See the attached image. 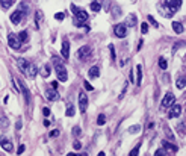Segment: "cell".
I'll use <instances>...</instances> for the list:
<instances>
[{
	"mask_svg": "<svg viewBox=\"0 0 186 156\" xmlns=\"http://www.w3.org/2000/svg\"><path fill=\"white\" fill-rule=\"evenodd\" d=\"M53 65H55V71H56V76H58V80H61V82H67L68 79V74H67V68L64 65V62L61 61L59 58H53Z\"/></svg>",
	"mask_w": 186,
	"mask_h": 156,
	"instance_id": "1",
	"label": "cell"
},
{
	"mask_svg": "<svg viewBox=\"0 0 186 156\" xmlns=\"http://www.w3.org/2000/svg\"><path fill=\"white\" fill-rule=\"evenodd\" d=\"M71 11H73V14H74V26L80 28V26L85 23V21L88 20V14L85 12L83 9L77 8L76 5H71Z\"/></svg>",
	"mask_w": 186,
	"mask_h": 156,
	"instance_id": "2",
	"label": "cell"
},
{
	"mask_svg": "<svg viewBox=\"0 0 186 156\" xmlns=\"http://www.w3.org/2000/svg\"><path fill=\"white\" fill-rule=\"evenodd\" d=\"M8 42H9V47H11V49H14V50H20V47H21V41L18 40V36L15 35V34H9V35H8Z\"/></svg>",
	"mask_w": 186,
	"mask_h": 156,
	"instance_id": "3",
	"label": "cell"
},
{
	"mask_svg": "<svg viewBox=\"0 0 186 156\" xmlns=\"http://www.w3.org/2000/svg\"><path fill=\"white\" fill-rule=\"evenodd\" d=\"M174 102H176V97H174V94L173 93H167L165 94V97L162 99V109H165V108H171V105H174Z\"/></svg>",
	"mask_w": 186,
	"mask_h": 156,
	"instance_id": "4",
	"label": "cell"
},
{
	"mask_svg": "<svg viewBox=\"0 0 186 156\" xmlns=\"http://www.w3.org/2000/svg\"><path fill=\"white\" fill-rule=\"evenodd\" d=\"M165 3H167V6L169 8V17L176 12V11L182 6V0H165Z\"/></svg>",
	"mask_w": 186,
	"mask_h": 156,
	"instance_id": "5",
	"label": "cell"
},
{
	"mask_svg": "<svg viewBox=\"0 0 186 156\" xmlns=\"http://www.w3.org/2000/svg\"><path fill=\"white\" fill-rule=\"evenodd\" d=\"M79 109H80L82 114L86 112V109H88V97L85 93H79Z\"/></svg>",
	"mask_w": 186,
	"mask_h": 156,
	"instance_id": "6",
	"label": "cell"
},
{
	"mask_svg": "<svg viewBox=\"0 0 186 156\" xmlns=\"http://www.w3.org/2000/svg\"><path fill=\"white\" fill-rule=\"evenodd\" d=\"M91 53H92V49L89 46H83V47H80L79 49V52H77V58L79 59H86V58H89L91 56Z\"/></svg>",
	"mask_w": 186,
	"mask_h": 156,
	"instance_id": "7",
	"label": "cell"
},
{
	"mask_svg": "<svg viewBox=\"0 0 186 156\" xmlns=\"http://www.w3.org/2000/svg\"><path fill=\"white\" fill-rule=\"evenodd\" d=\"M180 114H182V106L180 105H171V109H169V118H177V117H180Z\"/></svg>",
	"mask_w": 186,
	"mask_h": 156,
	"instance_id": "8",
	"label": "cell"
},
{
	"mask_svg": "<svg viewBox=\"0 0 186 156\" xmlns=\"http://www.w3.org/2000/svg\"><path fill=\"white\" fill-rule=\"evenodd\" d=\"M114 32H115V35L118 36V38H124V36L127 35V30H126L124 24H116L114 28Z\"/></svg>",
	"mask_w": 186,
	"mask_h": 156,
	"instance_id": "9",
	"label": "cell"
},
{
	"mask_svg": "<svg viewBox=\"0 0 186 156\" xmlns=\"http://www.w3.org/2000/svg\"><path fill=\"white\" fill-rule=\"evenodd\" d=\"M23 20V12L18 9V11H15V12H12L11 14V21H12L14 24H18L20 21Z\"/></svg>",
	"mask_w": 186,
	"mask_h": 156,
	"instance_id": "10",
	"label": "cell"
},
{
	"mask_svg": "<svg viewBox=\"0 0 186 156\" xmlns=\"http://www.w3.org/2000/svg\"><path fill=\"white\" fill-rule=\"evenodd\" d=\"M26 74H27V77L33 79L36 74H38V68H36V65H33V64H29L27 70H26Z\"/></svg>",
	"mask_w": 186,
	"mask_h": 156,
	"instance_id": "11",
	"label": "cell"
},
{
	"mask_svg": "<svg viewBox=\"0 0 186 156\" xmlns=\"http://www.w3.org/2000/svg\"><path fill=\"white\" fill-rule=\"evenodd\" d=\"M45 95H47V99H49L50 102H56V100H59V94H58V91L56 89H47L45 91Z\"/></svg>",
	"mask_w": 186,
	"mask_h": 156,
	"instance_id": "12",
	"label": "cell"
},
{
	"mask_svg": "<svg viewBox=\"0 0 186 156\" xmlns=\"http://www.w3.org/2000/svg\"><path fill=\"white\" fill-rule=\"evenodd\" d=\"M0 146H2V149L5 150V152H12V143L8 141L6 138H0Z\"/></svg>",
	"mask_w": 186,
	"mask_h": 156,
	"instance_id": "13",
	"label": "cell"
},
{
	"mask_svg": "<svg viewBox=\"0 0 186 156\" xmlns=\"http://www.w3.org/2000/svg\"><path fill=\"white\" fill-rule=\"evenodd\" d=\"M176 130H177V133L180 136H185L186 135V121H179L177 124H176Z\"/></svg>",
	"mask_w": 186,
	"mask_h": 156,
	"instance_id": "14",
	"label": "cell"
},
{
	"mask_svg": "<svg viewBox=\"0 0 186 156\" xmlns=\"http://www.w3.org/2000/svg\"><path fill=\"white\" fill-rule=\"evenodd\" d=\"M62 56L64 58H65V59H68V58H70V42H68V41H64L62 42Z\"/></svg>",
	"mask_w": 186,
	"mask_h": 156,
	"instance_id": "15",
	"label": "cell"
},
{
	"mask_svg": "<svg viewBox=\"0 0 186 156\" xmlns=\"http://www.w3.org/2000/svg\"><path fill=\"white\" fill-rule=\"evenodd\" d=\"M42 18H44V15H42L41 11H36L35 12V28L39 29L41 24H42Z\"/></svg>",
	"mask_w": 186,
	"mask_h": 156,
	"instance_id": "16",
	"label": "cell"
},
{
	"mask_svg": "<svg viewBox=\"0 0 186 156\" xmlns=\"http://www.w3.org/2000/svg\"><path fill=\"white\" fill-rule=\"evenodd\" d=\"M88 76L91 79H97L100 76V68L98 67H91V68H89V71H88Z\"/></svg>",
	"mask_w": 186,
	"mask_h": 156,
	"instance_id": "17",
	"label": "cell"
},
{
	"mask_svg": "<svg viewBox=\"0 0 186 156\" xmlns=\"http://www.w3.org/2000/svg\"><path fill=\"white\" fill-rule=\"evenodd\" d=\"M126 26H130V28H133V26L136 24V15L135 14H130L129 17L126 18V23H124Z\"/></svg>",
	"mask_w": 186,
	"mask_h": 156,
	"instance_id": "18",
	"label": "cell"
},
{
	"mask_svg": "<svg viewBox=\"0 0 186 156\" xmlns=\"http://www.w3.org/2000/svg\"><path fill=\"white\" fill-rule=\"evenodd\" d=\"M176 87H177L179 89H183V88L186 87V76H180V77H177V80H176Z\"/></svg>",
	"mask_w": 186,
	"mask_h": 156,
	"instance_id": "19",
	"label": "cell"
},
{
	"mask_svg": "<svg viewBox=\"0 0 186 156\" xmlns=\"http://www.w3.org/2000/svg\"><path fill=\"white\" fill-rule=\"evenodd\" d=\"M173 30L176 32V34H183L185 28H183L182 23H179V21H174V23H173Z\"/></svg>",
	"mask_w": 186,
	"mask_h": 156,
	"instance_id": "20",
	"label": "cell"
},
{
	"mask_svg": "<svg viewBox=\"0 0 186 156\" xmlns=\"http://www.w3.org/2000/svg\"><path fill=\"white\" fill-rule=\"evenodd\" d=\"M17 64H18V68L21 70V71H23V73H26V70H27V62H26V59L20 58L18 61H17Z\"/></svg>",
	"mask_w": 186,
	"mask_h": 156,
	"instance_id": "21",
	"label": "cell"
},
{
	"mask_svg": "<svg viewBox=\"0 0 186 156\" xmlns=\"http://www.w3.org/2000/svg\"><path fill=\"white\" fill-rule=\"evenodd\" d=\"M136 73H138V79H136V85L142 83V65H136Z\"/></svg>",
	"mask_w": 186,
	"mask_h": 156,
	"instance_id": "22",
	"label": "cell"
},
{
	"mask_svg": "<svg viewBox=\"0 0 186 156\" xmlns=\"http://www.w3.org/2000/svg\"><path fill=\"white\" fill-rule=\"evenodd\" d=\"M39 74H41L42 77H49V76H50V67H49V65H44V67L39 70Z\"/></svg>",
	"mask_w": 186,
	"mask_h": 156,
	"instance_id": "23",
	"label": "cell"
},
{
	"mask_svg": "<svg viewBox=\"0 0 186 156\" xmlns=\"http://www.w3.org/2000/svg\"><path fill=\"white\" fill-rule=\"evenodd\" d=\"M0 5H2L3 9H9L14 5V0H0Z\"/></svg>",
	"mask_w": 186,
	"mask_h": 156,
	"instance_id": "24",
	"label": "cell"
},
{
	"mask_svg": "<svg viewBox=\"0 0 186 156\" xmlns=\"http://www.w3.org/2000/svg\"><path fill=\"white\" fill-rule=\"evenodd\" d=\"M162 146L165 147V149H168V150H171L173 153L179 150V147H177V146H173V144H169V143H167V141H162Z\"/></svg>",
	"mask_w": 186,
	"mask_h": 156,
	"instance_id": "25",
	"label": "cell"
},
{
	"mask_svg": "<svg viewBox=\"0 0 186 156\" xmlns=\"http://www.w3.org/2000/svg\"><path fill=\"white\" fill-rule=\"evenodd\" d=\"M29 34H27V30H23V32H20V35H18V40L21 41V42H26L29 40V36H27Z\"/></svg>",
	"mask_w": 186,
	"mask_h": 156,
	"instance_id": "26",
	"label": "cell"
},
{
	"mask_svg": "<svg viewBox=\"0 0 186 156\" xmlns=\"http://www.w3.org/2000/svg\"><path fill=\"white\" fill-rule=\"evenodd\" d=\"M163 130H165V135H167V138H168V139H171V141H173V139H174V135L171 133V129H169V127L165 124V126H163Z\"/></svg>",
	"mask_w": 186,
	"mask_h": 156,
	"instance_id": "27",
	"label": "cell"
},
{
	"mask_svg": "<svg viewBox=\"0 0 186 156\" xmlns=\"http://www.w3.org/2000/svg\"><path fill=\"white\" fill-rule=\"evenodd\" d=\"M159 67H161L162 70H167L168 62H167V59H165V58H159Z\"/></svg>",
	"mask_w": 186,
	"mask_h": 156,
	"instance_id": "28",
	"label": "cell"
},
{
	"mask_svg": "<svg viewBox=\"0 0 186 156\" xmlns=\"http://www.w3.org/2000/svg\"><path fill=\"white\" fill-rule=\"evenodd\" d=\"M65 115H67V117H73V115H74V106H73L71 103L68 105L67 111H65Z\"/></svg>",
	"mask_w": 186,
	"mask_h": 156,
	"instance_id": "29",
	"label": "cell"
},
{
	"mask_svg": "<svg viewBox=\"0 0 186 156\" xmlns=\"http://www.w3.org/2000/svg\"><path fill=\"white\" fill-rule=\"evenodd\" d=\"M141 130V124H135V126H130L129 127V132L130 133H138Z\"/></svg>",
	"mask_w": 186,
	"mask_h": 156,
	"instance_id": "30",
	"label": "cell"
},
{
	"mask_svg": "<svg viewBox=\"0 0 186 156\" xmlns=\"http://www.w3.org/2000/svg\"><path fill=\"white\" fill-rule=\"evenodd\" d=\"M0 127L2 129H6L8 127V120H6V117H0Z\"/></svg>",
	"mask_w": 186,
	"mask_h": 156,
	"instance_id": "31",
	"label": "cell"
},
{
	"mask_svg": "<svg viewBox=\"0 0 186 156\" xmlns=\"http://www.w3.org/2000/svg\"><path fill=\"white\" fill-rule=\"evenodd\" d=\"M104 123H106V117H104V114H100L98 118H97V124H98V126H103Z\"/></svg>",
	"mask_w": 186,
	"mask_h": 156,
	"instance_id": "32",
	"label": "cell"
},
{
	"mask_svg": "<svg viewBox=\"0 0 186 156\" xmlns=\"http://www.w3.org/2000/svg\"><path fill=\"white\" fill-rule=\"evenodd\" d=\"M91 9L94 11V12H98V11L102 9V6H100V3H97V2H92L91 3Z\"/></svg>",
	"mask_w": 186,
	"mask_h": 156,
	"instance_id": "33",
	"label": "cell"
},
{
	"mask_svg": "<svg viewBox=\"0 0 186 156\" xmlns=\"http://www.w3.org/2000/svg\"><path fill=\"white\" fill-rule=\"evenodd\" d=\"M73 135L74 136H80L82 135V130H80V127H79V126H74L73 127Z\"/></svg>",
	"mask_w": 186,
	"mask_h": 156,
	"instance_id": "34",
	"label": "cell"
},
{
	"mask_svg": "<svg viewBox=\"0 0 186 156\" xmlns=\"http://www.w3.org/2000/svg\"><path fill=\"white\" fill-rule=\"evenodd\" d=\"M138 153H139V144H138V146H135V149L130 150V156H136Z\"/></svg>",
	"mask_w": 186,
	"mask_h": 156,
	"instance_id": "35",
	"label": "cell"
},
{
	"mask_svg": "<svg viewBox=\"0 0 186 156\" xmlns=\"http://www.w3.org/2000/svg\"><path fill=\"white\" fill-rule=\"evenodd\" d=\"M83 87H85V89H86V91H92V89H94V88H92V85L89 83L88 80H85V82H83Z\"/></svg>",
	"mask_w": 186,
	"mask_h": 156,
	"instance_id": "36",
	"label": "cell"
},
{
	"mask_svg": "<svg viewBox=\"0 0 186 156\" xmlns=\"http://www.w3.org/2000/svg\"><path fill=\"white\" fill-rule=\"evenodd\" d=\"M141 32H142V34H147V32H148V24L147 23L141 24Z\"/></svg>",
	"mask_w": 186,
	"mask_h": 156,
	"instance_id": "37",
	"label": "cell"
},
{
	"mask_svg": "<svg viewBox=\"0 0 186 156\" xmlns=\"http://www.w3.org/2000/svg\"><path fill=\"white\" fill-rule=\"evenodd\" d=\"M148 21H150V23H151L153 26H155V28H159V24H157V21H156L155 18H153V17H151V15H148Z\"/></svg>",
	"mask_w": 186,
	"mask_h": 156,
	"instance_id": "38",
	"label": "cell"
},
{
	"mask_svg": "<svg viewBox=\"0 0 186 156\" xmlns=\"http://www.w3.org/2000/svg\"><path fill=\"white\" fill-rule=\"evenodd\" d=\"M109 50H110V56H112V61H115V49L112 44H109Z\"/></svg>",
	"mask_w": 186,
	"mask_h": 156,
	"instance_id": "39",
	"label": "cell"
},
{
	"mask_svg": "<svg viewBox=\"0 0 186 156\" xmlns=\"http://www.w3.org/2000/svg\"><path fill=\"white\" fill-rule=\"evenodd\" d=\"M59 133H61V132L58 130V129H55V130L50 132V136H52V138H56V136H59Z\"/></svg>",
	"mask_w": 186,
	"mask_h": 156,
	"instance_id": "40",
	"label": "cell"
},
{
	"mask_svg": "<svg viewBox=\"0 0 186 156\" xmlns=\"http://www.w3.org/2000/svg\"><path fill=\"white\" fill-rule=\"evenodd\" d=\"M73 147L76 149V150H79V149H82V144H80V141H74V144H73Z\"/></svg>",
	"mask_w": 186,
	"mask_h": 156,
	"instance_id": "41",
	"label": "cell"
},
{
	"mask_svg": "<svg viewBox=\"0 0 186 156\" xmlns=\"http://www.w3.org/2000/svg\"><path fill=\"white\" fill-rule=\"evenodd\" d=\"M127 85H129V83H124L123 91H121V94H120V99H123V97H124V94H126V89H127Z\"/></svg>",
	"mask_w": 186,
	"mask_h": 156,
	"instance_id": "42",
	"label": "cell"
},
{
	"mask_svg": "<svg viewBox=\"0 0 186 156\" xmlns=\"http://www.w3.org/2000/svg\"><path fill=\"white\" fill-rule=\"evenodd\" d=\"M55 18L56 20H64V18H65V15H64L62 12H59V14H55Z\"/></svg>",
	"mask_w": 186,
	"mask_h": 156,
	"instance_id": "43",
	"label": "cell"
},
{
	"mask_svg": "<svg viewBox=\"0 0 186 156\" xmlns=\"http://www.w3.org/2000/svg\"><path fill=\"white\" fill-rule=\"evenodd\" d=\"M42 114H44L45 117H49L50 115V109H49V108H44V109H42Z\"/></svg>",
	"mask_w": 186,
	"mask_h": 156,
	"instance_id": "44",
	"label": "cell"
},
{
	"mask_svg": "<svg viewBox=\"0 0 186 156\" xmlns=\"http://www.w3.org/2000/svg\"><path fill=\"white\" fill-rule=\"evenodd\" d=\"M168 152H167V150H156V152H155V155H167Z\"/></svg>",
	"mask_w": 186,
	"mask_h": 156,
	"instance_id": "45",
	"label": "cell"
},
{
	"mask_svg": "<svg viewBox=\"0 0 186 156\" xmlns=\"http://www.w3.org/2000/svg\"><path fill=\"white\" fill-rule=\"evenodd\" d=\"M23 152H24V146H20V147H18V150H17V153H18V155H21Z\"/></svg>",
	"mask_w": 186,
	"mask_h": 156,
	"instance_id": "46",
	"label": "cell"
},
{
	"mask_svg": "<svg viewBox=\"0 0 186 156\" xmlns=\"http://www.w3.org/2000/svg\"><path fill=\"white\" fill-rule=\"evenodd\" d=\"M50 85H52V88H53V89H56V88H58V82H56V80H55V82H52Z\"/></svg>",
	"mask_w": 186,
	"mask_h": 156,
	"instance_id": "47",
	"label": "cell"
},
{
	"mask_svg": "<svg viewBox=\"0 0 186 156\" xmlns=\"http://www.w3.org/2000/svg\"><path fill=\"white\" fill-rule=\"evenodd\" d=\"M15 129H17V130H20V129H21V121H17V124H15Z\"/></svg>",
	"mask_w": 186,
	"mask_h": 156,
	"instance_id": "48",
	"label": "cell"
},
{
	"mask_svg": "<svg viewBox=\"0 0 186 156\" xmlns=\"http://www.w3.org/2000/svg\"><path fill=\"white\" fill-rule=\"evenodd\" d=\"M44 126L49 127V126H50V121H49V120H44Z\"/></svg>",
	"mask_w": 186,
	"mask_h": 156,
	"instance_id": "49",
	"label": "cell"
},
{
	"mask_svg": "<svg viewBox=\"0 0 186 156\" xmlns=\"http://www.w3.org/2000/svg\"><path fill=\"white\" fill-rule=\"evenodd\" d=\"M142 49V41H139V44H138V49L136 50H141Z\"/></svg>",
	"mask_w": 186,
	"mask_h": 156,
	"instance_id": "50",
	"label": "cell"
}]
</instances>
